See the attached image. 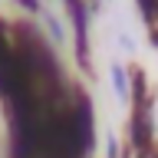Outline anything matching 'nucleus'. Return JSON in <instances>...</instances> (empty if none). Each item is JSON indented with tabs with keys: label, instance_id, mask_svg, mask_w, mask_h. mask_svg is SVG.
<instances>
[{
	"label": "nucleus",
	"instance_id": "obj_1",
	"mask_svg": "<svg viewBox=\"0 0 158 158\" xmlns=\"http://www.w3.org/2000/svg\"><path fill=\"white\" fill-rule=\"evenodd\" d=\"M132 115H128V152L135 158H155L158 155V135H155V96L148 89L145 69H132V96H128Z\"/></svg>",
	"mask_w": 158,
	"mask_h": 158
},
{
	"label": "nucleus",
	"instance_id": "obj_2",
	"mask_svg": "<svg viewBox=\"0 0 158 158\" xmlns=\"http://www.w3.org/2000/svg\"><path fill=\"white\" fill-rule=\"evenodd\" d=\"M135 7H138L142 23H145V33L152 40V46L158 49V0H135Z\"/></svg>",
	"mask_w": 158,
	"mask_h": 158
},
{
	"label": "nucleus",
	"instance_id": "obj_3",
	"mask_svg": "<svg viewBox=\"0 0 158 158\" xmlns=\"http://www.w3.org/2000/svg\"><path fill=\"white\" fill-rule=\"evenodd\" d=\"M112 89H115V96L122 99V102H128V96H132V69H125L122 63H112Z\"/></svg>",
	"mask_w": 158,
	"mask_h": 158
},
{
	"label": "nucleus",
	"instance_id": "obj_4",
	"mask_svg": "<svg viewBox=\"0 0 158 158\" xmlns=\"http://www.w3.org/2000/svg\"><path fill=\"white\" fill-rule=\"evenodd\" d=\"M13 3L23 7L27 13H43V3H40V0H13Z\"/></svg>",
	"mask_w": 158,
	"mask_h": 158
},
{
	"label": "nucleus",
	"instance_id": "obj_5",
	"mask_svg": "<svg viewBox=\"0 0 158 158\" xmlns=\"http://www.w3.org/2000/svg\"><path fill=\"white\" fill-rule=\"evenodd\" d=\"M122 158H135V155H132V152H122Z\"/></svg>",
	"mask_w": 158,
	"mask_h": 158
}]
</instances>
